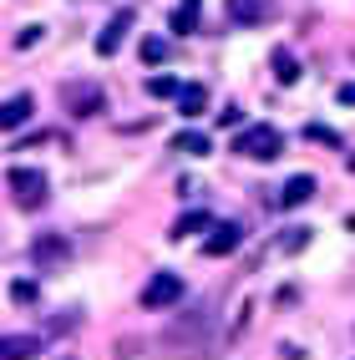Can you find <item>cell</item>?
Masks as SVG:
<instances>
[{"label":"cell","instance_id":"cell-3","mask_svg":"<svg viewBox=\"0 0 355 360\" xmlns=\"http://www.w3.org/2000/svg\"><path fill=\"white\" fill-rule=\"evenodd\" d=\"M61 107H66L71 117H97V112L107 107V91H102L97 82H66V86H61Z\"/></svg>","mask_w":355,"mask_h":360},{"label":"cell","instance_id":"cell-13","mask_svg":"<svg viewBox=\"0 0 355 360\" xmlns=\"http://www.w3.org/2000/svg\"><path fill=\"white\" fill-rule=\"evenodd\" d=\"M178 107H183V117H198L203 107H208V91L193 82V86H178Z\"/></svg>","mask_w":355,"mask_h":360},{"label":"cell","instance_id":"cell-10","mask_svg":"<svg viewBox=\"0 0 355 360\" xmlns=\"http://www.w3.org/2000/svg\"><path fill=\"white\" fill-rule=\"evenodd\" d=\"M41 335H0V360H36Z\"/></svg>","mask_w":355,"mask_h":360},{"label":"cell","instance_id":"cell-19","mask_svg":"<svg viewBox=\"0 0 355 360\" xmlns=\"http://www.w3.org/2000/svg\"><path fill=\"white\" fill-rule=\"evenodd\" d=\"M178 86H183L178 77H153L148 82V97H178Z\"/></svg>","mask_w":355,"mask_h":360},{"label":"cell","instance_id":"cell-21","mask_svg":"<svg viewBox=\"0 0 355 360\" xmlns=\"http://www.w3.org/2000/svg\"><path fill=\"white\" fill-rule=\"evenodd\" d=\"M36 41H41V26H26V31H20V36H15V46H20V51H31V46H36Z\"/></svg>","mask_w":355,"mask_h":360},{"label":"cell","instance_id":"cell-17","mask_svg":"<svg viewBox=\"0 0 355 360\" xmlns=\"http://www.w3.org/2000/svg\"><path fill=\"white\" fill-rule=\"evenodd\" d=\"M137 51H142V66H157V61H168V41L162 36H142Z\"/></svg>","mask_w":355,"mask_h":360},{"label":"cell","instance_id":"cell-20","mask_svg":"<svg viewBox=\"0 0 355 360\" xmlns=\"http://www.w3.org/2000/svg\"><path fill=\"white\" fill-rule=\"evenodd\" d=\"M11 300H15V304H31V300H36V284H31V279H15V284H11Z\"/></svg>","mask_w":355,"mask_h":360},{"label":"cell","instance_id":"cell-7","mask_svg":"<svg viewBox=\"0 0 355 360\" xmlns=\"http://www.w3.org/2000/svg\"><path fill=\"white\" fill-rule=\"evenodd\" d=\"M132 11H117L112 20H107V31L97 36V56H117V51H122V41H127V31H132Z\"/></svg>","mask_w":355,"mask_h":360},{"label":"cell","instance_id":"cell-2","mask_svg":"<svg viewBox=\"0 0 355 360\" xmlns=\"http://www.w3.org/2000/svg\"><path fill=\"white\" fill-rule=\"evenodd\" d=\"M46 193H51V183H46L41 167H11V198L26 208V213L46 208Z\"/></svg>","mask_w":355,"mask_h":360},{"label":"cell","instance_id":"cell-22","mask_svg":"<svg viewBox=\"0 0 355 360\" xmlns=\"http://www.w3.org/2000/svg\"><path fill=\"white\" fill-rule=\"evenodd\" d=\"M239 122H244L239 107H224V112H219V127H239Z\"/></svg>","mask_w":355,"mask_h":360},{"label":"cell","instance_id":"cell-25","mask_svg":"<svg viewBox=\"0 0 355 360\" xmlns=\"http://www.w3.org/2000/svg\"><path fill=\"white\" fill-rule=\"evenodd\" d=\"M284 360H304V355H299V345H284Z\"/></svg>","mask_w":355,"mask_h":360},{"label":"cell","instance_id":"cell-23","mask_svg":"<svg viewBox=\"0 0 355 360\" xmlns=\"http://www.w3.org/2000/svg\"><path fill=\"white\" fill-rule=\"evenodd\" d=\"M310 137H315V142H330V148H340V137L330 132V127H310Z\"/></svg>","mask_w":355,"mask_h":360},{"label":"cell","instance_id":"cell-24","mask_svg":"<svg viewBox=\"0 0 355 360\" xmlns=\"http://www.w3.org/2000/svg\"><path fill=\"white\" fill-rule=\"evenodd\" d=\"M340 102H345V107H355V82H345V86H340Z\"/></svg>","mask_w":355,"mask_h":360},{"label":"cell","instance_id":"cell-12","mask_svg":"<svg viewBox=\"0 0 355 360\" xmlns=\"http://www.w3.org/2000/svg\"><path fill=\"white\" fill-rule=\"evenodd\" d=\"M228 15L239 20V26H259L269 11H264V0H228Z\"/></svg>","mask_w":355,"mask_h":360},{"label":"cell","instance_id":"cell-5","mask_svg":"<svg viewBox=\"0 0 355 360\" xmlns=\"http://www.w3.org/2000/svg\"><path fill=\"white\" fill-rule=\"evenodd\" d=\"M31 259L41 264V269H56V264H66V259H71L66 233H41L36 244H31Z\"/></svg>","mask_w":355,"mask_h":360},{"label":"cell","instance_id":"cell-9","mask_svg":"<svg viewBox=\"0 0 355 360\" xmlns=\"http://www.w3.org/2000/svg\"><path fill=\"white\" fill-rule=\"evenodd\" d=\"M310 198H315V178L310 173H295L290 183L279 188V208H304Z\"/></svg>","mask_w":355,"mask_h":360},{"label":"cell","instance_id":"cell-1","mask_svg":"<svg viewBox=\"0 0 355 360\" xmlns=\"http://www.w3.org/2000/svg\"><path fill=\"white\" fill-rule=\"evenodd\" d=\"M233 153H239V158H254V162H274V158L284 153V132L269 127V122L244 127L239 137H233Z\"/></svg>","mask_w":355,"mask_h":360},{"label":"cell","instance_id":"cell-14","mask_svg":"<svg viewBox=\"0 0 355 360\" xmlns=\"http://www.w3.org/2000/svg\"><path fill=\"white\" fill-rule=\"evenodd\" d=\"M198 229H213V219L203 208H193V213H183V219L173 224V238H188V233H198Z\"/></svg>","mask_w":355,"mask_h":360},{"label":"cell","instance_id":"cell-11","mask_svg":"<svg viewBox=\"0 0 355 360\" xmlns=\"http://www.w3.org/2000/svg\"><path fill=\"white\" fill-rule=\"evenodd\" d=\"M274 77H279V86H295L299 82V61H295V51H290V46H274Z\"/></svg>","mask_w":355,"mask_h":360},{"label":"cell","instance_id":"cell-4","mask_svg":"<svg viewBox=\"0 0 355 360\" xmlns=\"http://www.w3.org/2000/svg\"><path fill=\"white\" fill-rule=\"evenodd\" d=\"M178 300H183V279H178L173 269L153 274V279H148V290H142V304H148V309H173Z\"/></svg>","mask_w":355,"mask_h":360},{"label":"cell","instance_id":"cell-15","mask_svg":"<svg viewBox=\"0 0 355 360\" xmlns=\"http://www.w3.org/2000/svg\"><path fill=\"white\" fill-rule=\"evenodd\" d=\"M168 26H173L178 36H188V31L198 26V0H183V6L173 11V20H168Z\"/></svg>","mask_w":355,"mask_h":360},{"label":"cell","instance_id":"cell-8","mask_svg":"<svg viewBox=\"0 0 355 360\" xmlns=\"http://www.w3.org/2000/svg\"><path fill=\"white\" fill-rule=\"evenodd\" d=\"M239 238H244V229H239V224H213V233H208L203 254H208V259H224V254L239 249Z\"/></svg>","mask_w":355,"mask_h":360},{"label":"cell","instance_id":"cell-16","mask_svg":"<svg viewBox=\"0 0 355 360\" xmlns=\"http://www.w3.org/2000/svg\"><path fill=\"white\" fill-rule=\"evenodd\" d=\"M173 153L203 158V153H208V137H203V132H178V137H173Z\"/></svg>","mask_w":355,"mask_h":360},{"label":"cell","instance_id":"cell-6","mask_svg":"<svg viewBox=\"0 0 355 360\" xmlns=\"http://www.w3.org/2000/svg\"><path fill=\"white\" fill-rule=\"evenodd\" d=\"M31 112H36V97H31V91L6 97V102H0V132H20V127L31 122Z\"/></svg>","mask_w":355,"mask_h":360},{"label":"cell","instance_id":"cell-18","mask_svg":"<svg viewBox=\"0 0 355 360\" xmlns=\"http://www.w3.org/2000/svg\"><path fill=\"white\" fill-rule=\"evenodd\" d=\"M304 244H310V229H284V238H279V249H284V254H299Z\"/></svg>","mask_w":355,"mask_h":360}]
</instances>
